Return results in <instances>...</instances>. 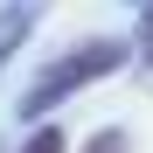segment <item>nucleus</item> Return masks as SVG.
Listing matches in <instances>:
<instances>
[{
  "instance_id": "nucleus-3",
  "label": "nucleus",
  "mask_w": 153,
  "mask_h": 153,
  "mask_svg": "<svg viewBox=\"0 0 153 153\" xmlns=\"http://www.w3.org/2000/svg\"><path fill=\"white\" fill-rule=\"evenodd\" d=\"M84 153H132V139H125V125H105V132H91Z\"/></svg>"
},
{
  "instance_id": "nucleus-2",
  "label": "nucleus",
  "mask_w": 153,
  "mask_h": 153,
  "mask_svg": "<svg viewBox=\"0 0 153 153\" xmlns=\"http://www.w3.org/2000/svg\"><path fill=\"white\" fill-rule=\"evenodd\" d=\"M42 7H49V0H7V7H0V63L35 35V14H42Z\"/></svg>"
},
{
  "instance_id": "nucleus-1",
  "label": "nucleus",
  "mask_w": 153,
  "mask_h": 153,
  "mask_svg": "<svg viewBox=\"0 0 153 153\" xmlns=\"http://www.w3.org/2000/svg\"><path fill=\"white\" fill-rule=\"evenodd\" d=\"M125 56H132V42H125V35H91V42H70L63 56L49 63L28 91H21V118H28V125H42L56 105H70L76 91H91L97 76H118V70H125Z\"/></svg>"
},
{
  "instance_id": "nucleus-5",
  "label": "nucleus",
  "mask_w": 153,
  "mask_h": 153,
  "mask_svg": "<svg viewBox=\"0 0 153 153\" xmlns=\"http://www.w3.org/2000/svg\"><path fill=\"white\" fill-rule=\"evenodd\" d=\"M139 49H146V63H153V14L139 21Z\"/></svg>"
},
{
  "instance_id": "nucleus-4",
  "label": "nucleus",
  "mask_w": 153,
  "mask_h": 153,
  "mask_svg": "<svg viewBox=\"0 0 153 153\" xmlns=\"http://www.w3.org/2000/svg\"><path fill=\"white\" fill-rule=\"evenodd\" d=\"M21 153H63V132H56V125H42V132L21 146Z\"/></svg>"
}]
</instances>
